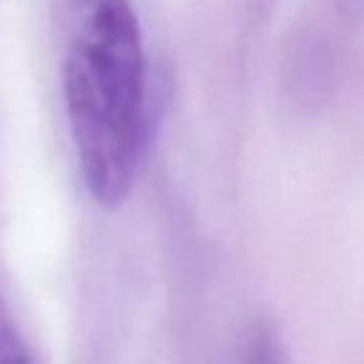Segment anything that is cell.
<instances>
[{
  "instance_id": "cell-2",
  "label": "cell",
  "mask_w": 364,
  "mask_h": 364,
  "mask_svg": "<svg viewBox=\"0 0 364 364\" xmlns=\"http://www.w3.org/2000/svg\"><path fill=\"white\" fill-rule=\"evenodd\" d=\"M243 364H290V357L275 327H270L268 322L253 327V332L245 340Z\"/></svg>"
},
{
  "instance_id": "cell-1",
  "label": "cell",
  "mask_w": 364,
  "mask_h": 364,
  "mask_svg": "<svg viewBox=\"0 0 364 364\" xmlns=\"http://www.w3.org/2000/svg\"><path fill=\"white\" fill-rule=\"evenodd\" d=\"M63 63L70 134L87 191L117 208L134 188L154 112L139 18L132 0H70Z\"/></svg>"
},
{
  "instance_id": "cell-3",
  "label": "cell",
  "mask_w": 364,
  "mask_h": 364,
  "mask_svg": "<svg viewBox=\"0 0 364 364\" xmlns=\"http://www.w3.org/2000/svg\"><path fill=\"white\" fill-rule=\"evenodd\" d=\"M0 364H35L3 297H0Z\"/></svg>"
}]
</instances>
